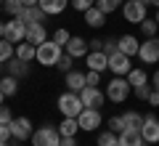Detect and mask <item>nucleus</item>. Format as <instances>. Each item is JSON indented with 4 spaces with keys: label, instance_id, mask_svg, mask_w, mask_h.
Wrapping results in <instances>:
<instances>
[{
    "label": "nucleus",
    "instance_id": "5fc2aeb1",
    "mask_svg": "<svg viewBox=\"0 0 159 146\" xmlns=\"http://www.w3.org/2000/svg\"><path fill=\"white\" fill-rule=\"evenodd\" d=\"M143 146H146V144H143Z\"/></svg>",
    "mask_w": 159,
    "mask_h": 146
},
{
    "label": "nucleus",
    "instance_id": "c03bdc74",
    "mask_svg": "<svg viewBox=\"0 0 159 146\" xmlns=\"http://www.w3.org/2000/svg\"><path fill=\"white\" fill-rule=\"evenodd\" d=\"M151 88H154V90H159V69L151 74Z\"/></svg>",
    "mask_w": 159,
    "mask_h": 146
},
{
    "label": "nucleus",
    "instance_id": "4468645a",
    "mask_svg": "<svg viewBox=\"0 0 159 146\" xmlns=\"http://www.w3.org/2000/svg\"><path fill=\"white\" fill-rule=\"evenodd\" d=\"M138 48H141V43H138L135 35H122V37L117 40V51L125 53V56H138Z\"/></svg>",
    "mask_w": 159,
    "mask_h": 146
},
{
    "label": "nucleus",
    "instance_id": "e433bc0d",
    "mask_svg": "<svg viewBox=\"0 0 159 146\" xmlns=\"http://www.w3.org/2000/svg\"><path fill=\"white\" fill-rule=\"evenodd\" d=\"M69 37H72V35H69L66 29H56V32H53V43H58L61 48H64V45L69 43Z\"/></svg>",
    "mask_w": 159,
    "mask_h": 146
},
{
    "label": "nucleus",
    "instance_id": "9d476101",
    "mask_svg": "<svg viewBox=\"0 0 159 146\" xmlns=\"http://www.w3.org/2000/svg\"><path fill=\"white\" fill-rule=\"evenodd\" d=\"M77 122H80V130L93 133L96 128H101V109H88V106H85L82 112H80Z\"/></svg>",
    "mask_w": 159,
    "mask_h": 146
},
{
    "label": "nucleus",
    "instance_id": "37998d69",
    "mask_svg": "<svg viewBox=\"0 0 159 146\" xmlns=\"http://www.w3.org/2000/svg\"><path fill=\"white\" fill-rule=\"evenodd\" d=\"M148 104H151V106H159V90H154L151 88V93H148V98H146Z\"/></svg>",
    "mask_w": 159,
    "mask_h": 146
},
{
    "label": "nucleus",
    "instance_id": "a19ab883",
    "mask_svg": "<svg viewBox=\"0 0 159 146\" xmlns=\"http://www.w3.org/2000/svg\"><path fill=\"white\" fill-rule=\"evenodd\" d=\"M13 120V112L8 106H3V104H0V122H11Z\"/></svg>",
    "mask_w": 159,
    "mask_h": 146
},
{
    "label": "nucleus",
    "instance_id": "bb28decb",
    "mask_svg": "<svg viewBox=\"0 0 159 146\" xmlns=\"http://www.w3.org/2000/svg\"><path fill=\"white\" fill-rule=\"evenodd\" d=\"M127 82H130L133 88H138V85H146V82H148V74L143 72V69H135V67H133L130 72H127Z\"/></svg>",
    "mask_w": 159,
    "mask_h": 146
},
{
    "label": "nucleus",
    "instance_id": "6e6552de",
    "mask_svg": "<svg viewBox=\"0 0 159 146\" xmlns=\"http://www.w3.org/2000/svg\"><path fill=\"white\" fill-rule=\"evenodd\" d=\"M122 16L130 24H141L143 19H146V6L138 3V0H125V3H122Z\"/></svg>",
    "mask_w": 159,
    "mask_h": 146
},
{
    "label": "nucleus",
    "instance_id": "1a4fd4ad",
    "mask_svg": "<svg viewBox=\"0 0 159 146\" xmlns=\"http://www.w3.org/2000/svg\"><path fill=\"white\" fill-rule=\"evenodd\" d=\"M130 69H133L130 56H125V53H119V51L109 56V72H114V77H127Z\"/></svg>",
    "mask_w": 159,
    "mask_h": 146
},
{
    "label": "nucleus",
    "instance_id": "f8f14e48",
    "mask_svg": "<svg viewBox=\"0 0 159 146\" xmlns=\"http://www.w3.org/2000/svg\"><path fill=\"white\" fill-rule=\"evenodd\" d=\"M141 135H143L146 144H159V120L154 117V114H146V117H143Z\"/></svg>",
    "mask_w": 159,
    "mask_h": 146
},
{
    "label": "nucleus",
    "instance_id": "a211bd4d",
    "mask_svg": "<svg viewBox=\"0 0 159 146\" xmlns=\"http://www.w3.org/2000/svg\"><path fill=\"white\" fill-rule=\"evenodd\" d=\"M82 16H85V24H88V27H93V29H98V27H103V24H106V13H103L98 6H90Z\"/></svg>",
    "mask_w": 159,
    "mask_h": 146
},
{
    "label": "nucleus",
    "instance_id": "423d86ee",
    "mask_svg": "<svg viewBox=\"0 0 159 146\" xmlns=\"http://www.w3.org/2000/svg\"><path fill=\"white\" fill-rule=\"evenodd\" d=\"M3 37L8 40V43L19 45L27 40V24L21 21L19 16H13V21H6V32H3Z\"/></svg>",
    "mask_w": 159,
    "mask_h": 146
},
{
    "label": "nucleus",
    "instance_id": "f03ea898",
    "mask_svg": "<svg viewBox=\"0 0 159 146\" xmlns=\"http://www.w3.org/2000/svg\"><path fill=\"white\" fill-rule=\"evenodd\" d=\"M130 93H133V85L127 82V77H114L111 82L106 85V98L114 101V104L127 101V96H130Z\"/></svg>",
    "mask_w": 159,
    "mask_h": 146
},
{
    "label": "nucleus",
    "instance_id": "a878e982",
    "mask_svg": "<svg viewBox=\"0 0 159 146\" xmlns=\"http://www.w3.org/2000/svg\"><path fill=\"white\" fill-rule=\"evenodd\" d=\"M77 130H80L77 117H64V122L58 125V135H77Z\"/></svg>",
    "mask_w": 159,
    "mask_h": 146
},
{
    "label": "nucleus",
    "instance_id": "393cba45",
    "mask_svg": "<svg viewBox=\"0 0 159 146\" xmlns=\"http://www.w3.org/2000/svg\"><path fill=\"white\" fill-rule=\"evenodd\" d=\"M0 90H3V96H16L19 93V80L16 77H11V74H6V77L0 80Z\"/></svg>",
    "mask_w": 159,
    "mask_h": 146
},
{
    "label": "nucleus",
    "instance_id": "5701e85b",
    "mask_svg": "<svg viewBox=\"0 0 159 146\" xmlns=\"http://www.w3.org/2000/svg\"><path fill=\"white\" fill-rule=\"evenodd\" d=\"M13 56L29 64V61H34V56H37V45H32V43H27V40H24V43L16 45V53H13Z\"/></svg>",
    "mask_w": 159,
    "mask_h": 146
},
{
    "label": "nucleus",
    "instance_id": "f3484780",
    "mask_svg": "<svg viewBox=\"0 0 159 146\" xmlns=\"http://www.w3.org/2000/svg\"><path fill=\"white\" fill-rule=\"evenodd\" d=\"M45 40H48V29H45L43 21H40V24H29V27H27V43L40 45V43H45Z\"/></svg>",
    "mask_w": 159,
    "mask_h": 146
},
{
    "label": "nucleus",
    "instance_id": "ea45409f",
    "mask_svg": "<svg viewBox=\"0 0 159 146\" xmlns=\"http://www.w3.org/2000/svg\"><path fill=\"white\" fill-rule=\"evenodd\" d=\"M133 93H135L138 96V98H141V101H146V98H148V93H151V85H138V88H133Z\"/></svg>",
    "mask_w": 159,
    "mask_h": 146
},
{
    "label": "nucleus",
    "instance_id": "72a5a7b5",
    "mask_svg": "<svg viewBox=\"0 0 159 146\" xmlns=\"http://www.w3.org/2000/svg\"><path fill=\"white\" fill-rule=\"evenodd\" d=\"M72 61H74V59L69 56V53H61V59H58V64H56V67H58V72H64V74H66V72H72Z\"/></svg>",
    "mask_w": 159,
    "mask_h": 146
},
{
    "label": "nucleus",
    "instance_id": "cd10ccee",
    "mask_svg": "<svg viewBox=\"0 0 159 146\" xmlns=\"http://www.w3.org/2000/svg\"><path fill=\"white\" fill-rule=\"evenodd\" d=\"M13 53H16V45L8 43L6 37H0V64H3V61H11Z\"/></svg>",
    "mask_w": 159,
    "mask_h": 146
},
{
    "label": "nucleus",
    "instance_id": "6ab92c4d",
    "mask_svg": "<svg viewBox=\"0 0 159 146\" xmlns=\"http://www.w3.org/2000/svg\"><path fill=\"white\" fill-rule=\"evenodd\" d=\"M117 144L119 146H143L146 141H143L141 130H122V133L117 135Z\"/></svg>",
    "mask_w": 159,
    "mask_h": 146
},
{
    "label": "nucleus",
    "instance_id": "09e8293b",
    "mask_svg": "<svg viewBox=\"0 0 159 146\" xmlns=\"http://www.w3.org/2000/svg\"><path fill=\"white\" fill-rule=\"evenodd\" d=\"M3 101H6V96H3V90H0V104H3Z\"/></svg>",
    "mask_w": 159,
    "mask_h": 146
},
{
    "label": "nucleus",
    "instance_id": "4be33fe9",
    "mask_svg": "<svg viewBox=\"0 0 159 146\" xmlns=\"http://www.w3.org/2000/svg\"><path fill=\"white\" fill-rule=\"evenodd\" d=\"M37 6L43 8L48 16H56V13H61V11H66V8H69V0H40Z\"/></svg>",
    "mask_w": 159,
    "mask_h": 146
},
{
    "label": "nucleus",
    "instance_id": "7c9ffc66",
    "mask_svg": "<svg viewBox=\"0 0 159 146\" xmlns=\"http://www.w3.org/2000/svg\"><path fill=\"white\" fill-rule=\"evenodd\" d=\"M117 135H119V133H114V130H103V133L98 135L96 144H98V146H119V144H117Z\"/></svg>",
    "mask_w": 159,
    "mask_h": 146
},
{
    "label": "nucleus",
    "instance_id": "2f4dec72",
    "mask_svg": "<svg viewBox=\"0 0 159 146\" xmlns=\"http://www.w3.org/2000/svg\"><path fill=\"white\" fill-rule=\"evenodd\" d=\"M96 6L101 8L103 13H114L119 6H122V0H96Z\"/></svg>",
    "mask_w": 159,
    "mask_h": 146
},
{
    "label": "nucleus",
    "instance_id": "4c0bfd02",
    "mask_svg": "<svg viewBox=\"0 0 159 146\" xmlns=\"http://www.w3.org/2000/svg\"><path fill=\"white\" fill-rule=\"evenodd\" d=\"M85 82L93 85V88H98V85H101V72H93V69H88V72H85Z\"/></svg>",
    "mask_w": 159,
    "mask_h": 146
},
{
    "label": "nucleus",
    "instance_id": "473e14b6",
    "mask_svg": "<svg viewBox=\"0 0 159 146\" xmlns=\"http://www.w3.org/2000/svg\"><path fill=\"white\" fill-rule=\"evenodd\" d=\"M69 6H72L77 13H85L90 6H96V0H69Z\"/></svg>",
    "mask_w": 159,
    "mask_h": 146
},
{
    "label": "nucleus",
    "instance_id": "dca6fc26",
    "mask_svg": "<svg viewBox=\"0 0 159 146\" xmlns=\"http://www.w3.org/2000/svg\"><path fill=\"white\" fill-rule=\"evenodd\" d=\"M45 16H48V13L43 11L40 6H29V8H24V11L19 13V19H21L27 27H29V24H40V21H45Z\"/></svg>",
    "mask_w": 159,
    "mask_h": 146
},
{
    "label": "nucleus",
    "instance_id": "79ce46f5",
    "mask_svg": "<svg viewBox=\"0 0 159 146\" xmlns=\"http://www.w3.org/2000/svg\"><path fill=\"white\" fill-rule=\"evenodd\" d=\"M58 146H77V138H74V135H61Z\"/></svg>",
    "mask_w": 159,
    "mask_h": 146
},
{
    "label": "nucleus",
    "instance_id": "b1692460",
    "mask_svg": "<svg viewBox=\"0 0 159 146\" xmlns=\"http://www.w3.org/2000/svg\"><path fill=\"white\" fill-rule=\"evenodd\" d=\"M122 125H125V130H141L143 114H138V112H125V114H122Z\"/></svg>",
    "mask_w": 159,
    "mask_h": 146
},
{
    "label": "nucleus",
    "instance_id": "412c9836",
    "mask_svg": "<svg viewBox=\"0 0 159 146\" xmlns=\"http://www.w3.org/2000/svg\"><path fill=\"white\" fill-rule=\"evenodd\" d=\"M6 72L11 74V77L21 80V77H27V74H29V64H27V61H21V59H16V56H13L11 61L6 64Z\"/></svg>",
    "mask_w": 159,
    "mask_h": 146
},
{
    "label": "nucleus",
    "instance_id": "c756f323",
    "mask_svg": "<svg viewBox=\"0 0 159 146\" xmlns=\"http://www.w3.org/2000/svg\"><path fill=\"white\" fill-rule=\"evenodd\" d=\"M3 11H6L8 16H19V13L24 11V3L21 0H3Z\"/></svg>",
    "mask_w": 159,
    "mask_h": 146
},
{
    "label": "nucleus",
    "instance_id": "39448f33",
    "mask_svg": "<svg viewBox=\"0 0 159 146\" xmlns=\"http://www.w3.org/2000/svg\"><path fill=\"white\" fill-rule=\"evenodd\" d=\"M80 101H82V106H88V109H101L103 101H106V93H103L101 88L85 85V88L80 90Z\"/></svg>",
    "mask_w": 159,
    "mask_h": 146
},
{
    "label": "nucleus",
    "instance_id": "9b49d317",
    "mask_svg": "<svg viewBox=\"0 0 159 146\" xmlns=\"http://www.w3.org/2000/svg\"><path fill=\"white\" fill-rule=\"evenodd\" d=\"M32 120L29 117H16V120H11V135L16 141H29L32 138Z\"/></svg>",
    "mask_w": 159,
    "mask_h": 146
},
{
    "label": "nucleus",
    "instance_id": "c85d7f7f",
    "mask_svg": "<svg viewBox=\"0 0 159 146\" xmlns=\"http://www.w3.org/2000/svg\"><path fill=\"white\" fill-rule=\"evenodd\" d=\"M141 32L146 35V37H157V32H159V24H157V19H143L141 21Z\"/></svg>",
    "mask_w": 159,
    "mask_h": 146
},
{
    "label": "nucleus",
    "instance_id": "a18cd8bd",
    "mask_svg": "<svg viewBox=\"0 0 159 146\" xmlns=\"http://www.w3.org/2000/svg\"><path fill=\"white\" fill-rule=\"evenodd\" d=\"M21 3H24V8H29V6H37L40 0H21Z\"/></svg>",
    "mask_w": 159,
    "mask_h": 146
},
{
    "label": "nucleus",
    "instance_id": "c9c22d12",
    "mask_svg": "<svg viewBox=\"0 0 159 146\" xmlns=\"http://www.w3.org/2000/svg\"><path fill=\"white\" fill-rule=\"evenodd\" d=\"M109 130H114V133H122V130H125V125H122V117H119V114H114V117H109Z\"/></svg>",
    "mask_w": 159,
    "mask_h": 146
},
{
    "label": "nucleus",
    "instance_id": "de8ad7c7",
    "mask_svg": "<svg viewBox=\"0 0 159 146\" xmlns=\"http://www.w3.org/2000/svg\"><path fill=\"white\" fill-rule=\"evenodd\" d=\"M138 3H143V6H151V0H138Z\"/></svg>",
    "mask_w": 159,
    "mask_h": 146
},
{
    "label": "nucleus",
    "instance_id": "ddd939ff",
    "mask_svg": "<svg viewBox=\"0 0 159 146\" xmlns=\"http://www.w3.org/2000/svg\"><path fill=\"white\" fill-rule=\"evenodd\" d=\"M64 48H66V53L72 59H82V56H88V53H90V43H88L85 37H69V43L64 45Z\"/></svg>",
    "mask_w": 159,
    "mask_h": 146
},
{
    "label": "nucleus",
    "instance_id": "2eb2a0df",
    "mask_svg": "<svg viewBox=\"0 0 159 146\" xmlns=\"http://www.w3.org/2000/svg\"><path fill=\"white\" fill-rule=\"evenodd\" d=\"M85 64H88V69H93V72H106L109 69V56L103 51H90L85 56Z\"/></svg>",
    "mask_w": 159,
    "mask_h": 146
},
{
    "label": "nucleus",
    "instance_id": "f704fd0d",
    "mask_svg": "<svg viewBox=\"0 0 159 146\" xmlns=\"http://www.w3.org/2000/svg\"><path fill=\"white\" fill-rule=\"evenodd\" d=\"M101 51L106 53V56L117 53V40H114V37H106V40H101Z\"/></svg>",
    "mask_w": 159,
    "mask_h": 146
},
{
    "label": "nucleus",
    "instance_id": "0eeeda50",
    "mask_svg": "<svg viewBox=\"0 0 159 146\" xmlns=\"http://www.w3.org/2000/svg\"><path fill=\"white\" fill-rule=\"evenodd\" d=\"M138 59L143 64H159V37H146L138 48Z\"/></svg>",
    "mask_w": 159,
    "mask_h": 146
},
{
    "label": "nucleus",
    "instance_id": "aec40b11",
    "mask_svg": "<svg viewBox=\"0 0 159 146\" xmlns=\"http://www.w3.org/2000/svg\"><path fill=\"white\" fill-rule=\"evenodd\" d=\"M85 72H80V69H72V72H66V90H72V93H80V90L85 88Z\"/></svg>",
    "mask_w": 159,
    "mask_h": 146
},
{
    "label": "nucleus",
    "instance_id": "3c124183",
    "mask_svg": "<svg viewBox=\"0 0 159 146\" xmlns=\"http://www.w3.org/2000/svg\"><path fill=\"white\" fill-rule=\"evenodd\" d=\"M157 24H159V11H157Z\"/></svg>",
    "mask_w": 159,
    "mask_h": 146
},
{
    "label": "nucleus",
    "instance_id": "f257e3e1",
    "mask_svg": "<svg viewBox=\"0 0 159 146\" xmlns=\"http://www.w3.org/2000/svg\"><path fill=\"white\" fill-rule=\"evenodd\" d=\"M37 64H43V67H56L58 59H61V45L53 43V40H45V43L37 45Z\"/></svg>",
    "mask_w": 159,
    "mask_h": 146
},
{
    "label": "nucleus",
    "instance_id": "58836bf2",
    "mask_svg": "<svg viewBox=\"0 0 159 146\" xmlns=\"http://www.w3.org/2000/svg\"><path fill=\"white\" fill-rule=\"evenodd\" d=\"M13 135H11V122H0V141L3 144H8Z\"/></svg>",
    "mask_w": 159,
    "mask_h": 146
},
{
    "label": "nucleus",
    "instance_id": "603ef678",
    "mask_svg": "<svg viewBox=\"0 0 159 146\" xmlns=\"http://www.w3.org/2000/svg\"><path fill=\"white\" fill-rule=\"evenodd\" d=\"M0 146H8V144H3V141H0Z\"/></svg>",
    "mask_w": 159,
    "mask_h": 146
},
{
    "label": "nucleus",
    "instance_id": "864d4df0",
    "mask_svg": "<svg viewBox=\"0 0 159 146\" xmlns=\"http://www.w3.org/2000/svg\"><path fill=\"white\" fill-rule=\"evenodd\" d=\"M0 3H3V0H0Z\"/></svg>",
    "mask_w": 159,
    "mask_h": 146
},
{
    "label": "nucleus",
    "instance_id": "8fccbe9b",
    "mask_svg": "<svg viewBox=\"0 0 159 146\" xmlns=\"http://www.w3.org/2000/svg\"><path fill=\"white\" fill-rule=\"evenodd\" d=\"M151 6H157V8H159V0H151Z\"/></svg>",
    "mask_w": 159,
    "mask_h": 146
},
{
    "label": "nucleus",
    "instance_id": "20e7f679",
    "mask_svg": "<svg viewBox=\"0 0 159 146\" xmlns=\"http://www.w3.org/2000/svg\"><path fill=\"white\" fill-rule=\"evenodd\" d=\"M58 141H61V135L53 125H43L32 133V146H58Z\"/></svg>",
    "mask_w": 159,
    "mask_h": 146
},
{
    "label": "nucleus",
    "instance_id": "7ed1b4c3",
    "mask_svg": "<svg viewBox=\"0 0 159 146\" xmlns=\"http://www.w3.org/2000/svg\"><path fill=\"white\" fill-rule=\"evenodd\" d=\"M82 101H80V93H72V90H66V93L58 96V112L64 114V117H80V112H82Z\"/></svg>",
    "mask_w": 159,
    "mask_h": 146
},
{
    "label": "nucleus",
    "instance_id": "49530a36",
    "mask_svg": "<svg viewBox=\"0 0 159 146\" xmlns=\"http://www.w3.org/2000/svg\"><path fill=\"white\" fill-rule=\"evenodd\" d=\"M3 32H6V21H0V37H3Z\"/></svg>",
    "mask_w": 159,
    "mask_h": 146
}]
</instances>
